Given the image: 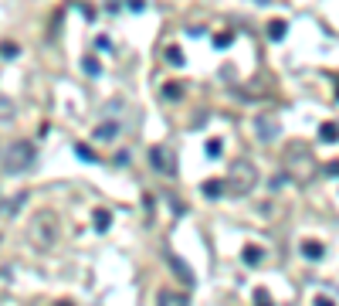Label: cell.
I'll list each match as a JSON object with an SVG mask.
<instances>
[{"mask_svg":"<svg viewBox=\"0 0 339 306\" xmlns=\"http://www.w3.org/2000/svg\"><path fill=\"white\" fill-rule=\"evenodd\" d=\"M27 238L34 241V248L48 252V248L58 241V215H55L51 208H41V211H34V218L27 221Z\"/></svg>","mask_w":339,"mask_h":306,"instance_id":"obj_1","label":"cell"},{"mask_svg":"<svg viewBox=\"0 0 339 306\" xmlns=\"http://www.w3.org/2000/svg\"><path fill=\"white\" fill-rule=\"evenodd\" d=\"M255 184H258V167L251 160H234L231 170H227V194L244 197V194L255 191Z\"/></svg>","mask_w":339,"mask_h":306,"instance_id":"obj_2","label":"cell"},{"mask_svg":"<svg viewBox=\"0 0 339 306\" xmlns=\"http://www.w3.org/2000/svg\"><path fill=\"white\" fill-rule=\"evenodd\" d=\"M34 143L31 140H14L7 150H3V174H10V177H17V174H24L31 163H34Z\"/></svg>","mask_w":339,"mask_h":306,"instance_id":"obj_3","label":"cell"},{"mask_svg":"<svg viewBox=\"0 0 339 306\" xmlns=\"http://www.w3.org/2000/svg\"><path fill=\"white\" fill-rule=\"evenodd\" d=\"M163 259H166L170 272L177 276V283H180V286H190V289H194V283H197V279H194V269H190V262H183V259H180V255H177L173 248H163Z\"/></svg>","mask_w":339,"mask_h":306,"instance_id":"obj_4","label":"cell"},{"mask_svg":"<svg viewBox=\"0 0 339 306\" xmlns=\"http://www.w3.org/2000/svg\"><path fill=\"white\" fill-rule=\"evenodd\" d=\"M149 163H153V170H160L166 177H177V156H173L170 147H153L149 150Z\"/></svg>","mask_w":339,"mask_h":306,"instance_id":"obj_5","label":"cell"},{"mask_svg":"<svg viewBox=\"0 0 339 306\" xmlns=\"http://www.w3.org/2000/svg\"><path fill=\"white\" fill-rule=\"evenodd\" d=\"M255 133H258L261 143H271V140H278L281 123H278L275 116H268V112H261V116H255Z\"/></svg>","mask_w":339,"mask_h":306,"instance_id":"obj_6","label":"cell"},{"mask_svg":"<svg viewBox=\"0 0 339 306\" xmlns=\"http://www.w3.org/2000/svg\"><path fill=\"white\" fill-rule=\"evenodd\" d=\"M116 136H119V123H99L95 133H92V140H99V143H109Z\"/></svg>","mask_w":339,"mask_h":306,"instance_id":"obj_7","label":"cell"},{"mask_svg":"<svg viewBox=\"0 0 339 306\" xmlns=\"http://www.w3.org/2000/svg\"><path fill=\"white\" fill-rule=\"evenodd\" d=\"M200 191L207 194V197H224L227 180H214V177H210V180H203V184H200Z\"/></svg>","mask_w":339,"mask_h":306,"instance_id":"obj_8","label":"cell"},{"mask_svg":"<svg viewBox=\"0 0 339 306\" xmlns=\"http://www.w3.org/2000/svg\"><path fill=\"white\" fill-rule=\"evenodd\" d=\"M92 225H95V231H109V225H112V211L95 208V211H92Z\"/></svg>","mask_w":339,"mask_h":306,"instance_id":"obj_9","label":"cell"},{"mask_svg":"<svg viewBox=\"0 0 339 306\" xmlns=\"http://www.w3.org/2000/svg\"><path fill=\"white\" fill-rule=\"evenodd\" d=\"M163 99H170V102L183 99V82H163Z\"/></svg>","mask_w":339,"mask_h":306,"instance_id":"obj_10","label":"cell"},{"mask_svg":"<svg viewBox=\"0 0 339 306\" xmlns=\"http://www.w3.org/2000/svg\"><path fill=\"white\" fill-rule=\"evenodd\" d=\"M241 259H244L248 265H258V262L265 259V252H261V245H248V248L241 252Z\"/></svg>","mask_w":339,"mask_h":306,"instance_id":"obj_11","label":"cell"},{"mask_svg":"<svg viewBox=\"0 0 339 306\" xmlns=\"http://www.w3.org/2000/svg\"><path fill=\"white\" fill-rule=\"evenodd\" d=\"M302 255L316 262V259H322V255H326V248H322L319 241H305V245H302Z\"/></svg>","mask_w":339,"mask_h":306,"instance_id":"obj_12","label":"cell"},{"mask_svg":"<svg viewBox=\"0 0 339 306\" xmlns=\"http://www.w3.org/2000/svg\"><path fill=\"white\" fill-rule=\"evenodd\" d=\"M285 31H288V24H285V21H271V24H268V38H271V41H281V38H285Z\"/></svg>","mask_w":339,"mask_h":306,"instance_id":"obj_13","label":"cell"},{"mask_svg":"<svg viewBox=\"0 0 339 306\" xmlns=\"http://www.w3.org/2000/svg\"><path fill=\"white\" fill-rule=\"evenodd\" d=\"M319 136H322L326 143H336V140H339V126H336V123H322V130H319Z\"/></svg>","mask_w":339,"mask_h":306,"instance_id":"obj_14","label":"cell"},{"mask_svg":"<svg viewBox=\"0 0 339 306\" xmlns=\"http://www.w3.org/2000/svg\"><path fill=\"white\" fill-rule=\"evenodd\" d=\"M166 62H170V65H177V68H180V65H183V51H180V48H177V44H170V48H166Z\"/></svg>","mask_w":339,"mask_h":306,"instance_id":"obj_15","label":"cell"},{"mask_svg":"<svg viewBox=\"0 0 339 306\" xmlns=\"http://www.w3.org/2000/svg\"><path fill=\"white\" fill-rule=\"evenodd\" d=\"M81 68H85L88 75H102V62H99V58H81Z\"/></svg>","mask_w":339,"mask_h":306,"instance_id":"obj_16","label":"cell"},{"mask_svg":"<svg viewBox=\"0 0 339 306\" xmlns=\"http://www.w3.org/2000/svg\"><path fill=\"white\" fill-rule=\"evenodd\" d=\"M75 156H81V160L95 163V150H92V147H85V143H75Z\"/></svg>","mask_w":339,"mask_h":306,"instance_id":"obj_17","label":"cell"},{"mask_svg":"<svg viewBox=\"0 0 339 306\" xmlns=\"http://www.w3.org/2000/svg\"><path fill=\"white\" fill-rule=\"evenodd\" d=\"M234 44V34L231 31H224V34H214V48H231Z\"/></svg>","mask_w":339,"mask_h":306,"instance_id":"obj_18","label":"cell"},{"mask_svg":"<svg viewBox=\"0 0 339 306\" xmlns=\"http://www.w3.org/2000/svg\"><path fill=\"white\" fill-rule=\"evenodd\" d=\"M156 300H160V303H183V296H180V293H170V289H160Z\"/></svg>","mask_w":339,"mask_h":306,"instance_id":"obj_19","label":"cell"},{"mask_svg":"<svg viewBox=\"0 0 339 306\" xmlns=\"http://www.w3.org/2000/svg\"><path fill=\"white\" fill-rule=\"evenodd\" d=\"M0 55H3V58H17V55H20V48H17L14 41H3V44H0Z\"/></svg>","mask_w":339,"mask_h":306,"instance_id":"obj_20","label":"cell"},{"mask_svg":"<svg viewBox=\"0 0 339 306\" xmlns=\"http://www.w3.org/2000/svg\"><path fill=\"white\" fill-rule=\"evenodd\" d=\"M203 150H207V156H220V153H224V143H220V140H207Z\"/></svg>","mask_w":339,"mask_h":306,"instance_id":"obj_21","label":"cell"},{"mask_svg":"<svg viewBox=\"0 0 339 306\" xmlns=\"http://www.w3.org/2000/svg\"><path fill=\"white\" fill-rule=\"evenodd\" d=\"M10 116H14V106H10V102L0 95V119H10Z\"/></svg>","mask_w":339,"mask_h":306,"instance_id":"obj_22","label":"cell"},{"mask_svg":"<svg viewBox=\"0 0 339 306\" xmlns=\"http://www.w3.org/2000/svg\"><path fill=\"white\" fill-rule=\"evenodd\" d=\"M95 48H99V51H112V41H109L105 34H99V38H95Z\"/></svg>","mask_w":339,"mask_h":306,"instance_id":"obj_23","label":"cell"},{"mask_svg":"<svg viewBox=\"0 0 339 306\" xmlns=\"http://www.w3.org/2000/svg\"><path fill=\"white\" fill-rule=\"evenodd\" d=\"M271 296H268V289H261V286H258V289H255V303H268Z\"/></svg>","mask_w":339,"mask_h":306,"instance_id":"obj_24","label":"cell"},{"mask_svg":"<svg viewBox=\"0 0 339 306\" xmlns=\"http://www.w3.org/2000/svg\"><path fill=\"white\" fill-rule=\"evenodd\" d=\"M126 7H129V10H136V14H139V10H146V0H126Z\"/></svg>","mask_w":339,"mask_h":306,"instance_id":"obj_25","label":"cell"},{"mask_svg":"<svg viewBox=\"0 0 339 306\" xmlns=\"http://www.w3.org/2000/svg\"><path fill=\"white\" fill-rule=\"evenodd\" d=\"M326 174H329V177H339V160H333V163H326Z\"/></svg>","mask_w":339,"mask_h":306,"instance_id":"obj_26","label":"cell"},{"mask_svg":"<svg viewBox=\"0 0 339 306\" xmlns=\"http://www.w3.org/2000/svg\"><path fill=\"white\" fill-rule=\"evenodd\" d=\"M0 208H3V194H0Z\"/></svg>","mask_w":339,"mask_h":306,"instance_id":"obj_27","label":"cell"}]
</instances>
